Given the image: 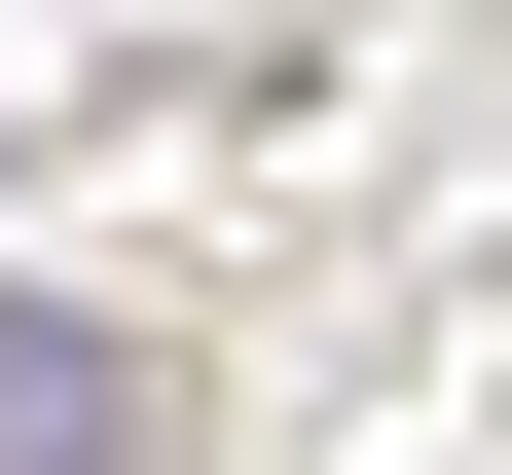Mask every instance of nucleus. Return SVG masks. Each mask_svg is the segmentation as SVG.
I'll use <instances>...</instances> for the list:
<instances>
[{
    "instance_id": "1",
    "label": "nucleus",
    "mask_w": 512,
    "mask_h": 475,
    "mask_svg": "<svg viewBox=\"0 0 512 475\" xmlns=\"http://www.w3.org/2000/svg\"><path fill=\"white\" fill-rule=\"evenodd\" d=\"M0 475H147V329H74V293H0Z\"/></svg>"
}]
</instances>
